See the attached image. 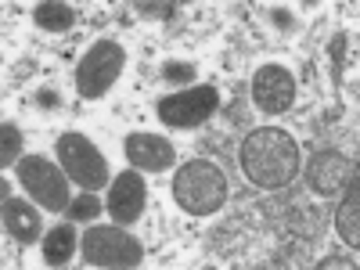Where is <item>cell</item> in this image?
Returning <instances> with one entry per match:
<instances>
[{
  "mask_svg": "<svg viewBox=\"0 0 360 270\" xmlns=\"http://www.w3.org/2000/svg\"><path fill=\"white\" fill-rule=\"evenodd\" d=\"M238 159H242V169L256 188L278 191V188L292 184L299 173V144L292 134H285L278 127H263L245 137Z\"/></svg>",
  "mask_w": 360,
  "mask_h": 270,
  "instance_id": "cell-1",
  "label": "cell"
},
{
  "mask_svg": "<svg viewBox=\"0 0 360 270\" xmlns=\"http://www.w3.org/2000/svg\"><path fill=\"white\" fill-rule=\"evenodd\" d=\"M173 198L191 217H209L227 202V176L217 162L191 159L173 176Z\"/></svg>",
  "mask_w": 360,
  "mask_h": 270,
  "instance_id": "cell-2",
  "label": "cell"
},
{
  "mask_svg": "<svg viewBox=\"0 0 360 270\" xmlns=\"http://www.w3.org/2000/svg\"><path fill=\"white\" fill-rule=\"evenodd\" d=\"M123 65H127L123 47H119L115 40H98L94 47L83 54V62L76 69V90H79V98L94 101V98L108 94L112 83L119 79V72H123Z\"/></svg>",
  "mask_w": 360,
  "mask_h": 270,
  "instance_id": "cell-3",
  "label": "cell"
},
{
  "mask_svg": "<svg viewBox=\"0 0 360 270\" xmlns=\"http://www.w3.org/2000/svg\"><path fill=\"white\" fill-rule=\"evenodd\" d=\"M18 180H22V188L37 198V205L51 209V213L69 209V173L62 166H54L51 159H44V155L18 159Z\"/></svg>",
  "mask_w": 360,
  "mask_h": 270,
  "instance_id": "cell-4",
  "label": "cell"
},
{
  "mask_svg": "<svg viewBox=\"0 0 360 270\" xmlns=\"http://www.w3.org/2000/svg\"><path fill=\"white\" fill-rule=\"evenodd\" d=\"M58 162L65 166L69 180H76L83 191H101L105 180H108L105 155L94 148V141L83 137V134H62L58 137Z\"/></svg>",
  "mask_w": 360,
  "mask_h": 270,
  "instance_id": "cell-5",
  "label": "cell"
},
{
  "mask_svg": "<svg viewBox=\"0 0 360 270\" xmlns=\"http://www.w3.org/2000/svg\"><path fill=\"white\" fill-rule=\"evenodd\" d=\"M83 259L90 266H137L144 249L123 227H90L83 234Z\"/></svg>",
  "mask_w": 360,
  "mask_h": 270,
  "instance_id": "cell-6",
  "label": "cell"
},
{
  "mask_svg": "<svg viewBox=\"0 0 360 270\" xmlns=\"http://www.w3.org/2000/svg\"><path fill=\"white\" fill-rule=\"evenodd\" d=\"M220 108V90L217 86H191L180 90V94H169L159 101V119L173 130H191L202 127L217 115Z\"/></svg>",
  "mask_w": 360,
  "mask_h": 270,
  "instance_id": "cell-7",
  "label": "cell"
},
{
  "mask_svg": "<svg viewBox=\"0 0 360 270\" xmlns=\"http://www.w3.org/2000/svg\"><path fill=\"white\" fill-rule=\"evenodd\" d=\"M252 101L263 115H281L295 105V76L285 65H263L252 76Z\"/></svg>",
  "mask_w": 360,
  "mask_h": 270,
  "instance_id": "cell-8",
  "label": "cell"
},
{
  "mask_svg": "<svg viewBox=\"0 0 360 270\" xmlns=\"http://www.w3.org/2000/svg\"><path fill=\"white\" fill-rule=\"evenodd\" d=\"M353 173H356V166L342 155V152H314V159H310V166H307V184H310V191L314 195H339L349 180H353Z\"/></svg>",
  "mask_w": 360,
  "mask_h": 270,
  "instance_id": "cell-9",
  "label": "cell"
},
{
  "mask_svg": "<svg viewBox=\"0 0 360 270\" xmlns=\"http://www.w3.org/2000/svg\"><path fill=\"white\" fill-rule=\"evenodd\" d=\"M148 205V188L137 169H127L112 180V195H108V213L115 224H134Z\"/></svg>",
  "mask_w": 360,
  "mask_h": 270,
  "instance_id": "cell-10",
  "label": "cell"
},
{
  "mask_svg": "<svg viewBox=\"0 0 360 270\" xmlns=\"http://www.w3.org/2000/svg\"><path fill=\"white\" fill-rule=\"evenodd\" d=\"M127 159H130V166H137L144 173H166L169 166H176V148L155 134H130Z\"/></svg>",
  "mask_w": 360,
  "mask_h": 270,
  "instance_id": "cell-11",
  "label": "cell"
},
{
  "mask_svg": "<svg viewBox=\"0 0 360 270\" xmlns=\"http://www.w3.org/2000/svg\"><path fill=\"white\" fill-rule=\"evenodd\" d=\"M0 224H4V231L15 238L18 245H33L44 224H40V213L29 202L22 198H4V205H0Z\"/></svg>",
  "mask_w": 360,
  "mask_h": 270,
  "instance_id": "cell-12",
  "label": "cell"
},
{
  "mask_svg": "<svg viewBox=\"0 0 360 270\" xmlns=\"http://www.w3.org/2000/svg\"><path fill=\"white\" fill-rule=\"evenodd\" d=\"M342 191H346V198L335 213V227H339V238L349 249H360V180H356V173Z\"/></svg>",
  "mask_w": 360,
  "mask_h": 270,
  "instance_id": "cell-13",
  "label": "cell"
},
{
  "mask_svg": "<svg viewBox=\"0 0 360 270\" xmlns=\"http://www.w3.org/2000/svg\"><path fill=\"white\" fill-rule=\"evenodd\" d=\"M76 252V227L72 224H58L44 234V259L51 266H65Z\"/></svg>",
  "mask_w": 360,
  "mask_h": 270,
  "instance_id": "cell-14",
  "label": "cell"
},
{
  "mask_svg": "<svg viewBox=\"0 0 360 270\" xmlns=\"http://www.w3.org/2000/svg\"><path fill=\"white\" fill-rule=\"evenodd\" d=\"M33 22L40 29H47V33H65V29H72V22H76V11L69 4H37Z\"/></svg>",
  "mask_w": 360,
  "mask_h": 270,
  "instance_id": "cell-15",
  "label": "cell"
},
{
  "mask_svg": "<svg viewBox=\"0 0 360 270\" xmlns=\"http://www.w3.org/2000/svg\"><path fill=\"white\" fill-rule=\"evenodd\" d=\"M98 213H101V198H98L94 191L72 198L69 209H65V217H69L72 224H90V220H98Z\"/></svg>",
  "mask_w": 360,
  "mask_h": 270,
  "instance_id": "cell-16",
  "label": "cell"
},
{
  "mask_svg": "<svg viewBox=\"0 0 360 270\" xmlns=\"http://www.w3.org/2000/svg\"><path fill=\"white\" fill-rule=\"evenodd\" d=\"M18 152H22V134L15 123H4L0 127V166L18 162Z\"/></svg>",
  "mask_w": 360,
  "mask_h": 270,
  "instance_id": "cell-17",
  "label": "cell"
},
{
  "mask_svg": "<svg viewBox=\"0 0 360 270\" xmlns=\"http://www.w3.org/2000/svg\"><path fill=\"white\" fill-rule=\"evenodd\" d=\"M195 76H198V72H195L191 62H166V65H162V79H166V83H176V86H180V83H191Z\"/></svg>",
  "mask_w": 360,
  "mask_h": 270,
  "instance_id": "cell-18",
  "label": "cell"
},
{
  "mask_svg": "<svg viewBox=\"0 0 360 270\" xmlns=\"http://www.w3.org/2000/svg\"><path fill=\"white\" fill-rule=\"evenodd\" d=\"M141 11H144V15H162V18H173V15H176L173 4H141Z\"/></svg>",
  "mask_w": 360,
  "mask_h": 270,
  "instance_id": "cell-19",
  "label": "cell"
},
{
  "mask_svg": "<svg viewBox=\"0 0 360 270\" xmlns=\"http://www.w3.org/2000/svg\"><path fill=\"white\" fill-rule=\"evenodd\" d=\"M317 266H321V270H324V266H353V259H349V256H328V259H321Z\"/></svg>",
  "mask_w": 360,
  "mask_h": 270,
  "instance_id": "cell-20",
  "label": "cell"
},
{
  "mask_svg": "<svg viewBox=\"0 0 360 270\" xmlns=\"http://www.w3.org/2000/svg\"><path fill=\"white\" fill-rule=\"evenodd\" d=\"M40 105L54 108V105H58V94H54V90H40Z\"/></svg>",
  "mask_w": 360,
  "mask_h": 270,
  "instance_id": "cell-21",
  "label": "cell"
}]
</instances>
